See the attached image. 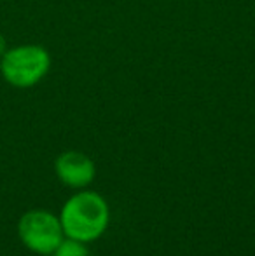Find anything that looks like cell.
<instances>
[{
	"mask_svg": "<svg viewBox=\"0 0 255 256\" xmlns=\"http://www.w3.org/2000/svg\"><path fill=\"white\" fill-rule=\"evenodd\" d=\"M7 51V42H6V38H4V35H0V58L6 54Z\"/></svg>",
	"mask_w": 255,
	"mask_h": 256,
	"instance_id": "8992f818",
	"label": "cell"
},
{
	"mask_svg": "<svg viewBox=\"0 0 255 256\" xmlns=\"http://www.w3.org/2000/svg\"><path fill=\"white\" fill-rule=\"evenodd\" d=\"M55 256H89V251L86 248V242H81V240H75V239H67L62 240L58 248H56L55 253H51Z\"/></svg>",
	"mask_w": 255,
	"mask_h": 256,
	"instance_id": "5b68a950",
	"label": "cell"
},
{
	"mask_svg": "<svg viewBox=\"0 0 255 256\" xmlns=\"http://www.w3.org/2000/svg\"><path fill=\"white\" fill-rule=\"evenodd\" d=\"M51 66L49 52L41 46H18L0 58V70L11 86L27 89L46 77Z\"/></svg>",
	"mask_w": 255,
	"mask_h": 256,
	"instance_id": "7a4b0ae2",
	"label": "cell"
},
{
	"mask_svg": "<svg viewBox=\"0 0 255 256\" xmlns=\"http://www.w3.org/2000/svg\"><path fill=\"white\" fill-rule=\"evenodd\" d=\"M56 176L70 188H84L95 180V162L82 152H65L55 162Z\"/></svg>",
	"mask_w": 255,
	"mask_h": 256,
	"instance_id": "277c9868",
	"label": "cell"
},
{
	"mask_svg": "<svg viewBox=\"0 0 255 256\" xmlns=\"http://www.w3.org/2000/svg\"><path fill=\"white\" fill-rule=\"evenodd\" d=\"M110 211L100 194L82 190L63 204L60 222L63 234L81 242H91L103 236L109 226Z\"/></svg>",
	"mask_w": 255,
	"mask_h": 256,
	"instance_id": "6da1fadb",
	"label": "cell"
},
{
	"mask_svg": "<svg viewBox=\"0 0 255 256\" xmlns=\"http://www.w3.org/2000/svg\"><path fill=\"white\" fill-rule=\"evenodd\" d=\"M18 234L28 250L44 256L55 253L65 237L60 216L42 209L25 212L18 223Z\"/></svg>",
	"mask_w": 255,
	"mask_h": 256,
	"instance_id": "3957f363",
	"label": "cell"
},
{
	"mask_svg": "<svg viewBox=\"0 0 255 256\" xmlns=\"http://www.w3.org/2000/svg\"><path fill=\"white\" fill-rule=\"evenodd\" d=\"M49 256H55V254H49Z\"/></svg>",
	"mask_w": 255,
	"mask_h": 256,
	"instance_id": "52a82bcc",
	"label": "cell"
}]
</instances>
